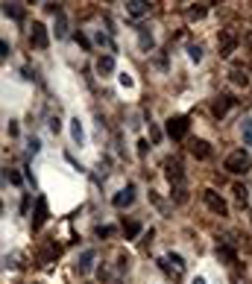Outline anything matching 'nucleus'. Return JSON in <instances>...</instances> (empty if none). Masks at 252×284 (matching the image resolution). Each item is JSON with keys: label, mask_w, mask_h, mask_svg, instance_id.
<instances>
[{"label": "nucleus", "mask_w": 252, "mask_h": 284, "mask_svg": "<svg viewBox=\"0 0 252 284\" xmlns=\"http://www.w3.org/2000/svg\"><path fill=\"white\" fill-rule=\"evenodd\" d=\"M232 176H241V173H250L252 170V156L247 150H235L232 156L226 158V164H223Z\"/></svg>", "instance_id": "f257e3e1"}, {"label": "nucleus", "mask_w": 252, "mask_h": 284, "mask_svg": "<svg viewBox=\"0 0 252 284\" xmlns=\"http://www.w3.org/2000/svg\"><path fill=\"white\" fill-rule=\"evenodd\" d=\"M188 129H190V120L185 117V114H176V117H170V120H167V135H170L173 141L188 138Z\"/></svg>", "instance_id": "f03ea898"}, {"label": "nucleus", "mask_w": 252, "mask_h": 284, "mask_svg": "<svg viewBox=\"0 0 252 284\" xmlns=\"http://www.w3.org/2000/svg\"><path fill=\"white\" fill-rule=\"evenodd\" d=\"M30 44L35 47V50H47V47H50V32H47V27H44L41 21H35V24H32Z\"/></svg>", "instance_id": "7ed1b4c3"}, {"label": "nucleus", "mask_w": 252, "mask_h": 284, "mask_svg": "<svg viewBox=\"0 0 252 284\" xmlns=\"http://www.w3.org/2000/svg\"><path fill=\"white\" fill-rule=\"evenodd\" d=\"M217 47H220L223 59H229V56L238 50V32H235V30H223L220 38H217Z\"/></svg>", "instance_id": "20e7f679"}, {"label": "nucleus", "mask_w": 252, "mask_h": 284, "mask_svg": "<svg viewBox=\"0 0 252 284\" xmlns=\"http://www.w3.org/2000/svg\"><path fill=\"white\" fill-rule=\"evenodd\" d=\"M202 199H205V205H208V208H211V211H214V214H220V217H226V214H229V202H226V199H223L220 193H217V190H205V193H202Z\"/></svg>", "instance_id": "39448f33"}, {"label": "nucleus", "mask_w": 252, "mask_h": 284, "mask_svg": "<svg viewBox=\"0 0 252 284\" xmlns=\"http://www.w3.org/2000/svg\"><path fill=\"white\" fill-rule=\"evenodd\" d=\"M135 202V185H126L124 190H118L115 196H112V205L115 208H129Z\"/></svg>", "instance_id": "423d86ee"}, {"label": "nucleus", "mask_w": 252, "mask_h": 284, "mask_svg": "<svg viewBox=\"0 0 252 284\" xmlns=\"http://www.w3.org/2000/svg\"><path fill=\"white\" fill-rule=\"evenodd\" d=\"M44 223H47V196H38L35 199V211H32V228L38 231Z\"/></svg>", "instance_id": "0eeeda50"}, {"label": "nucleus", "mask_w": 252, "mask_h": 284, "mask_svg": "<svg viewBox=\"0 0 252 284\" xmlns=\"http://www.w3.org/2000/svg\"><path fill=\"white\" fill-rule=\"evenodd\" d=\"M232 106H235V100H232V97H229V94H220V97H214V103H211V114H214V117H226Z\"/></svg>", "instance_id": "6e6552de"}, {"label": "nucleus", "mask_w": 252, "mask_h": 284, "mask_svg": "<svg viewBox=\"0 0 252 284\" xmlns=\"http://www.w3.org/2000/svg\"><path fill=\"white\" fill-rule=\"evenodd\" d=\"M164 176H167V182H176V185H179L182 176H185V173H182V164H179L176 158H167V161H164Z\"/></svg>", "instance_id": "1a4fd4ad"}, {"label": "nucleus", "mask_w": 252, "mask_h": 284, "mask_svg": "<svg viewBox=\"0 0 252 284\" xmlns=\"http://www.w3.org/2000/svg\"><path fill=\"white\" fill-rule=\"evenodd\" d=\"M150 9H153L150 0H126V12H129L132 18H141V15H147Z\"/></svg>", "instance_id": "9d476101"}, {"label": "nucleus", "mask_w": 252, "mask_h": 284, "mask_svg": "<svg viewBox=\"0 0 252 284\" xmlns=\"http://www.w3.org/2000/svg\"><path fill=\"white\" fill-rule=\"evenodd\" d=\"M190 156L193 158H208L211 156V144L202 141V138H193V141H190Z\"/></svg>", "instance_id": "9b49d317"}, {"label": "nucleus", "mask_w": 252, "mask_h": 284, "mask_svg": "<svg viewBox=\"0 0 252 284\" xmlns=\"http://www.w3.org/2000/svg\"><path fill=\"white\" fill-rule=\"evenodd\" d=\"M3 15L12 21H24V6L21 3H3Z\"/></svg>", "instance_id": "f8f14e48"}, {"label": "nucleus", "mask_w": 252, "mask_h": 284, "mask_svg": "<svg viewBox=\"0 0 252 284\" xmlns=\"http://www.w3.org/2000/svg\"><path fill=\"white\" fill-rule=\"evenodd\" d=\"M70 138H73V144H85V129H82V123H79V117H73L70 120Z\"/></svg>", "instance_id": "ddd939ff"}, {"label": "nucleus", "mask_w": 252, "mask_h": 284, "mask_svg": "<svg viewBox=\"0 0 252 284\" xmlns=\"http://www.w3.org/2000/svg\"><path fill=\"white\" fill-rule=\"evenodd\" d=\"M112 70H115V56H112V53H106V56L97 59V73L106 76V73H112Z\"/></svg>", "instance_id": "4468645a"}, {"label": "nucleus", "mask_w": 252, "mask_h": 284, "mask_svg": "<svg viewBox=\"0 0 252 284\" xmlns=\"http://www.w3.org/2000/svg\"><path fill=\"white\" fill-rule=\"evenodd\" d=\"M59 252H62V246H59L56 240H50V243H47V249L41 252V264H47V261H53V258H59Z\"/></svg>", "instance_id": "2eb2a0df"}, {"label": "nucleus", "mask_w": 252, "mask_h": 284, "mask_svg": "<svg viewBox=\"0 0 252 284\" xmlns=\"http://www.w3.org/2000/svg\"><path fill=\"white\" fill-rule=\"evenodd\" d=\"M138 234H141V223H138V220L124 223V237H126V240H135Z\"/></svg>", "instance_id": "dca6fc26"}, {"label": "nucleus", "mask_w": 252, "mask_h": 284, "mask_svg": "<svg viewBox=\"0 0 252 284\" xmlns=\"http://www.w3.org/2000/svg\"><path fill=\"white\" fill-rule=\"evenodd\" d=\"M94 258H97L94 249H85L82 258H79V273H88V270H91V264H94Z\"/></svg>", "instance_id": "f3484780"}, {"label": "nucleus", "mask_w": 252, "mask_h": 284, "mask_svg": "<svg viewBox=\"0 0 252 284\" xmlns=\"http://www.w3.org/2000/svg\"><path fill=\"white\" fill-rule=\"evenodd\" d=\"M217 258H220V261H226V264H238V255H235V249H232V246H220V249H217Z\"/></svg>", "instance_id": "a211bd4d"}, {"label": "nucleus", "mask_w": 252, "mask_h": 284, "mask_svg": "<svg viewBox=\"0 0 252 284\" xmlns=\"http://www.w3.org/2000/svg\"><path fill=\"white\" fill-rule=\"evenodd\" d=\"M229 76H232V82H235V85H241V88H247V85H250V79H247V73H244L241 67H238V70H232Z\"/></svg>", "instance_id": "6ab92c4d"}, {"label": "nucleus", "mask_w": 252, "mask_h": 284, "mask_svg": "<svg viewBox=\"0 0 252 284\" xmlns=\"http://www.w3.org/2000/svg\"><path fill=\"white\" fill-rule=\"evenodd\" d=\"M188 18H190V21H199V18H205V6H202V3L190 6V9H188Z\"/></svg>", "instance_id": "aec40b11"}, {"label": "nucleus", "mask_w": 252, "mask_h": 284, "mask_svg": "<svg viewBox=\"0 0 252 284\" xmlns=\"http://www.w3.org/2000/svg\"><path fill=\"white\" fill-rule=\"evenodd\" d=\"M64 27H67V21H64V15L59 12V15H56V38H64V35H67Z\"/></svg>", "instance_id": "412c9836"}, {"label": "nucleus", "mask_w": 252, "mask_h": 284, "mask_svg": "<svg viewBox=\"0 0 252 284\" xmlns=\"http://www.w3.org/2000/svg\"><path fill=\"white\" fill-rule=\"evenodd\" d=\"M167 261L173 264V270H176V273H182V270H185V261H182V255L170 252V255H167Z\"/></svg>", "instance_id": "4be33fe9"}, {"label": "nucleus", "mask_w": 252, "mask_h": 284, "mask_svg": "<svg viewBox=\"0 0 252 284\" xmlns=\"http://www.w3.org/2000/svg\"><path fill=\"white\" fill-rule=\"evenodd\" d=\"M188 56H190V62H202V47H199V44H190Z\"/></svg>", "instance_id": "5701e85b"}, {"label": "nucleus", "mask_w": 252, "mask_h": 284, "mask_svg": "<svg viewBox=\"0 0 252 284\" xmlns=\"http://www.w3.org/2000/svg\"><path fill=\"white\" fill-rule=\"evenodd\" d=\"M141 50H153V35L147 30H141Z\"/></svg>", "instance_id": "b1692460"}, {"label": "nucleus", "mask_w": 252, "mask_h": 284, "mask_svg": "<svg viewBox=\"0 0 252 284\" xmlns=\"http://www.w3.org/2000/svg\"><path fill=\"white\" fill-rule=\"evenodd\" d=\"M244 144L252 147V120H244Z\"/></svg>", "instance_id": "393cba45"}, {"label": "nucleus", "mask_w": 252, "mask_h": 284, "mask_svg": "<svg viewBox=\"0 0 252 284\" xmlns=\"http://www.w3.org/2000/svg\"><path fill=\"white\" fill-rule=\"evenodd\" d=\"M118 82H121V85H124V88H132V85H135V79H132V73H118Z\"/></svg>", "instance_id": "a878e982"}, {"label": "nucleus", "mask_w": 252, "mask_h": 284, "mask_svg": "<svg viewBox=\"0 0 252 284\" xmlns=\"http://www.w3.org/2000/svg\"><path fill=\"white\" fill-rule=\"evenodd\" d=\"M73 38H76V44H79V47H82V50H91V41H88V38H85V35H82V32H76V35H73Z\"/></svg>", "instance_id": "bb28decb"}, {"label": "nucleus", "mask_w": 252, "mask_h": 284, "mask_svg": "<svg viewBox=\"0 0 252 284\" xmlns=\"http://www.w3.org/2000/svg\"><path fill=\"white\" fill-rule=\"evenodd\" d=\"M247 193H250V190L244 188V185H235V196H238L241 202H247Z\"/></svg>", "instance_id": "cd10ccee"}, {"label": "nucleus", "mask_w": 252, "mask_h": 284, "mask_svg": "<svg viewBox=\"0 0 252 284\" xmlns=\"http://www.w3.org/2000/svg\"><path fill=\"white\" fill-rule=\"evenodd\" d=\"M97 234H100V237H112V234H115V228H112V226H100V228H97Z\"/></svg>", "instance_id": "c85d7f7f"}, {"label": "nucleus", "mask_w": 252, "mask_h": 284, "mask_svg": "<svg viewBox=\"0 0 252 284\" xmlns=\"http://www.w3.org/2000/svg\"><path fill=\"white\" fill-rule=\"evenodd\" d=\"M6 179H9V182H12V185H21V176H18V173H15V170H6Z\"/></svg>", "instance_id": "c756f323"}, {"label": "nucleus", "mask_w": 252, "mask_h": 284, "mask_svg": "<svg viewBox=\"0 0 252 284\" xmlns=\"http://www.w3.org/2000/svg\"><path fill=\"white\" fill-rule=\"evenodd\" d=\"M147 147H150V144H147V141L141 138V141H138V156H141V158L147 156Z\"/></svg>", "instance_id": "7c9ffc66"}, {"label": "nucleus", "mask_w": 252, "mask_h": 284, "mask_svg": "<svg viewBox=\"0 0 252 284\" xmlns=\"http://www.w3.org/2000/svg\"><path fill=\"white\" fill-rule=\"evenodd\" d=\"M150 135H153V141H156V144L161 141V132H158V126H153V123H150Z\"/></svg>", "instance_id": "2f4dec72"}, {"label": "nucleus", "mask_w": 252, "mask_h": 284, "mask_svg": "<svg viewBox=\"0 0 252 284\" xmlns=\"http://www.w3.org/2000/svg\"><path fill=\"white\" fill-rule=\"evenodd\" d=\"M27 208H30V196H24V199H21V214H27Z\"/></svg>", "instance_id": "473e14b6"}, {"label": "nucleus", "mask_w": 252, "mask_h": 284, "mask_svg": "<svg viewBox=\"0 0 252 284\" xmlns=\"http://www.w3.org/2000/svg\"><path fill=\"white\" fill-rule=\"evenodd\" d=\"M185 199H188V193L179 188V190H176V202H185Z\"/></svg>", "instance_id": "72a5a7b5"}, {"label": "nucleus", "mask_w": 252, "mask_h": 284, "mask_svg": "<svg viewBox=\"0 0 252 284\" xmlns=\"http://www.w3.org/2000/svg\"><path fill=\"white\" fill-rule=\"evenodd\" d=\"M193 284H205V279H202V276H196V279H193Z\"/></svg>", "instance_id": "f704fd0d"}]
</instances>
